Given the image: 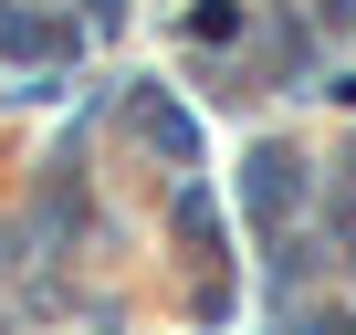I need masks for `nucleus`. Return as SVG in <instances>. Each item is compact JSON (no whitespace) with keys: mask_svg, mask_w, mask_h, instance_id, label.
Wrapping results in <instances>:
<instances>
[{"mask_svg":"<svg viewBox=\"0 0 356 335\" xmlns=\"http://www.w3.org/2000/svg\"><path fill=\"white\" fill-rule=\"evenodd\" d=\"M283 199H293V157H252V210L283 220Z\"/></svg>","mask_w":356,"mask_h":335,"instance_id":"obj_1","label":"nucleus"},{"mask_svg":"<svg viewBox=\"0 0 356 335\" xmlns=\"http://www.w3.org/2000/svg\"><path fill=\"white\" fill-rule=\"evenodd\" d=\"M0 42H11V53H53L63 32H42V22H11V11H0Z\"/></svg>","mask_w":356,"mask_h":335,"instance_id":"obj_2","label":"nucleus"}]
</instances>
